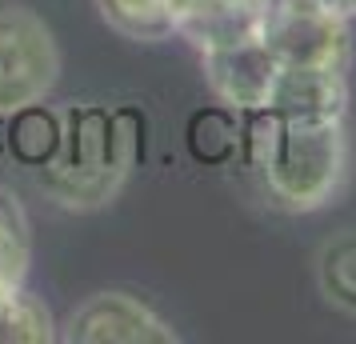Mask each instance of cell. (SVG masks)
<instances>
[{"mask_svg":"<svg viewBox=\"0 0 356 344\" xmlns=\"http://www.w3.org/2000/svg\"><path fill=\"white\" fill-rule=\"evenodd\" d=\"M244 116L241 152L276 208L316 213L337 197L348 177L344 116H289L268 108Z\"/></svg>","mask_w":356,"mask_h":344,"instance_id":"cell-1","label":"cell"},{"mask_svg":"<svg viewBox=\"0 0 356 344\" xmlns=\"http://www.w3.org/2000/svg\"><path fill=\"white\" fill-rule=\"evenodd\" d=\"M145 116L136 108H100L84 104L65 113V140L60 152L44 168H36V184L56 204L88 213L120 193L136 168L145 145Z\"/></svg>","mask_w":356,"mask_h":344,"instance_id":"cell-2","label":"cell"},{"mask_svg":"<svg viewBox=\"0 0 356 344\" xmlns=\"http://www.w3.org/2000/svg\"><path fill=\"white\" fill-rule=\"evenodd\" d=\"M60 81V49L24 0H0V116L40 104Z\"/></svg>","mask_w":356,"mask_h":344,"instance_id":"cell-3","label":"cell"},{"mask_svg":"<svg viewBox=\"0 0 356 344\" xmlns=\"http://www.w3.org/2000/svg\"><path fill=\"white\" fill-rule=\"evenodd\" d=\"M260 40L280 65L348 72L353 33L348 17L332 13L324 0H264Z\"/></svg>","mask_w":356,"mask_h":344,"instance_id":"cell-4","label":"cell"},{"mask_svg":"<svg viewBox=\"0 0 356 344\" xmlns=\"http://www.w3.org/2000/svg\"><path fill=\"white\" fill-rule=\"evenodd\" d=\"M60 341L68 344H177V328L148 309L140 296L104 288L72 309Z\"/></svg>","mask_w":356,"mask_h":344,"instance_id":"cell-5","label":"cell"},{"mask_svg":"<svg viewBox=\"0 0 356 344\" xmlns=\"http://www.w3.org/2000/svg\"><path fill=\"white\" fill-rule=\"evenodd\" d=\"M200 65H204L209 88L225 100L228 108H236V113L268 108L276 76H280V60L264 49L260 36H244V40L200 49Z\"/></svg>","mask_w":356,"mask_h":344,"instance_id":"cell-6","label":"cell"},{"mask_svg":"<svg viewBox=\"0 0 356 344\" xmlns=\"http://www.w3.org/2000/svg\"><path fill=\"white\" fill-rule=\"evenodd\" d=\"M97 8L108 28L136 44H161L177 36L172 0H97Z\"/></svg>","mask_w":356,"mask_h":344,"instance_id":"cell-7","label":"cell"},{"mask_svg":"<svg viewBox=\"0 0 356 344\" xmlns=\"http://www.w3.org/2000/svg\"><path fill=\"white\" fill-rule=\"evenodd\" d=\"M316 288L344 316H356V229H340L316 252Z\"/></svg>","mask_w":356,"mask_h":344,"instance_id":"cell-8","label":"cell"},{"mask_svg":"<svg viewBox=\"0 0 356 344\" xmlns=\"http://www.w3.org/2000/svg\"><path fill=\"white\" fill-rule=\"evenodd\" d=\"M60 140H65V116L40 104H29L8 116V148L24 168H44L60 152Z\"/></svg>","mask_w":356,"mask_h":344,"instance_id":"cell-9","label":"cell"},{"mask_svg":"<svg viewBox=\"0 0 356 344\" xmlns=\"http://www.w3.org/2000/svg\"><path fill=\"white\" fill-rule=\"evenodd\" d=\"M29 216L20 208V200L0 184V293L20 288L29 277L33 261V236H29Z\"/></svg>","mask_w":356,"mask_h":344,"instance_id":"cell-10","label":"cell"},{"mask_svg":"<svg viewBox=\"0 0 356 344\" xmlns=\"http://www.w3.org/2000/svg\"><path fill=\"white\" fill-rule=\"evenodd\" d=\"M60 336L44 300L20 288L0 293V344H52Z\"/></svg>","mask_w":356,"mask_h":344,"instance_id":"cell-11","label":"cell"},{"mask_svg":"<svg viewBox=\"0 0 356 344\" xmlns=\"http://www.w3.org/2000/svg\"><path fill=\"white\" fill-rule=\"evenodd\" d=\"M188 152L200 164H228L241 152V124L236 108H204L188 120Z\"/></svg>","mask_w":356,"mask_h":344,"instance_id":"cell-12","label":"cell"},{"mask_svg":"<svg viewBox=\"0 0 356 344\" xmlns=\"http://www.w3.org/2000/svg\"><path fill=\"white\" fill-rule=\"evenodd\" d=\"M332 13H340V17H356V0H324Z\"/></svg>","mask_w":356,"mask_h":344,"instance_id":"cell-13","label":"cell"}]
</instances>
